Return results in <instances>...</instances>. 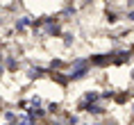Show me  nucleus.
<instances>
[{
    "label": "nucleus",
    "mask_w": 134,
    "mask_h": 125,
    "mask_svg": "<svg viewBox=\"0 0 134 125\" xmlns=\"http://www.w3.org/2000/svg\"><path fill=\"white\" fill-rule=\"evenodd\" d=\"M73 43H75V36H73L71 32H66V34H64V46H66V48H71Z\"/></svg>",
    "instance_id": "obj_1"
},
{
    "label": "nucleus",
    "mask_w": 134,
    "mask_h": 125,
    "mask_svg": "<svg viewBox=\"0 0 134 125\" xmlns=\"http://www.w3.org/2000/svg\"><path fill=\"white\" fill-rule=\"evenodd\" d=\"M130 116L134 118V100H132V102H130Z\"/></svg>",
    "instance_id": "obj_2"
}]
</instances>
